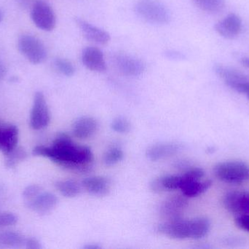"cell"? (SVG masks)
Wrapping results in <instances>:
<instances>
[{
  "label": "cell",
  "instance_id": "obj_1",
  "mask_svg": "<svg viewBox=\"0 0 249 249\" xmlns=\"http://www.w3.org/2000/svg\"><path fill=\"white\" fill-rule=\"evenodd\" d=\"M35 156L48 158L54 163L70 171L86 172L93 168L94 156L90 148L76 144L69 134L60 133L52 146H38L33 149Z\"/></svg>",
  "mask_w": 249,
  "mask_h": 249
},
{
  "label": "cell",
  "instance_id": "obj_2",
  "mask_svg": "<svg viewBox=\"0 0 249 249\" xmlns=\"http://www.w3.org/2000/svg\"><path fill=\"white\" fill-rule=\"evenodd\" d=\"M210 222L206 218L186 220L181 219L166 221L157 228L158 233L171 239H200L210 230Z\"/></svg>",
  "mask_w": 249,
  "mask_h": 249
},
{
  "label": "cell",
  "instance_id": "obj_3",
  "mask_svg": "<svg viewBox=\"0 0 249 249\" xmlns=\"http://www.w3.org/2000/svg\"><path fill=\"white\" fill-rule=\"evenodd\" d=\"M137 16L146 23L163 26L171 20L169 9L158 0H139L135 5Z\"/></svg>",
  "mask_w": 249,
  "mask_h": 249
},
{
  "label": "cell",
  "instance_id": "obj_4",
  "mask_svg": "<svg viewBox=\"0 0 249 249\" xmlns=\"http://www.w3.org/2000/svg\"><path fill=\"white\" fill-rule=\"evenodd\" d=\"M216 178L225 183L241 184L249 181V165L241 161H228L217 164L213 168Z\"/></svg>",
  "mask_w": 249,
  "mask_h": 249
},
{
  "label": "cell",
  "instance_id": "obj_5",
  "mask_svg": "<svg viewBox=\"0 0 249 249\" xmlns=\"http://www.w3.org/2000/svg\"><path fill=\"white\" fill-rule=\"evenodd\" d=\"M18 47L20 52L32 64H41L47 58L46 48L40 39L33 35L20 36Z\"/></svg>",
  "mask_w": 249,
  "mask_h": 249
},
{
  "label": "cell",
  "instance_id": "obj_6",
  "mask_svg": "<svg viewBox=\"0 0 249 249\" xmlns=\"http://www.w3.org/2000/svg\"><path fill=\"white\" fill-rule=\"evenodd\" d=\"M31 17L36 26L46 32L53 30L56 25V16L53 10L48 3L42 0L34 4Z\"/></svg>",
  "mask_w": 249,
  "mask_h": 249
},
{
  "label": "cell",
  "instance_id": "obj_7",
  "mask_svg": "<svg viewBox=\"0 0 249 249\" xmlns=\"http://www.w3.org/2000/svg\"><path fill=\"white\" fill-rule=\"evenodd\" d=\"M51 121V113L45 95L37 92L34 97L30 115V125L35 130H42L48 127Z\"/></svg>",
  "mask_w": 249,
  "mask_h": 249
},
{
  "label": "cell",
  "instance_id": "obj_8",
  "mask_svg": "<svg viewBox=\"0 0 249 249\" xmlns=\"http://www.w3.org/2000/svg\"><path fill=\"white\" fill-rule=\"evenodd\" d=\"M115 64L120 73L127 77H139L146 70L143 61L129 54H118L115 57Z\"/></svg>",
  "mask_w": 249,
  "mask_h": 249
},
{
  "label": "cell",
  "instance_id": "obj_9",
  "mask_svg": "<svg viewBox=\"0 0 249 249\" xmlns=\"http://www.w3.org/2000/svg\"><path fill=\"white\" fill-rule=\"evenodd\" d=\"M223 203L231 213L238 216L249 215V192H230L224 197Z\"/></svg>",
  "mask_w": 249,
  "mask_h": 249
},
{
  "label": "cell",
  "instance_id": "obj_10",
  "mask_svg": "<svg viewBox=\"0 0 249 249\" xmlns=\"http://www.w3.org/2000/svg\"><path fill=\"white\" fill-rule=\"evenodd\" d=\"M187 205V197L184 194L172 196L162 203L160 209V213L167 221L181 219Z\"/></svg>",
  "mask_w": 249,
  "mask_h": 249
},
{
  "label": "cell",
  "instance_id": "obj_11",
  "mask_svg": "<svg viewBox=\"0 0 249 249\" xmlns=\"http://www.w3.org/2000/svg\"><path fill=\"white\" fill-rule=\"evenodd\" d=\"M81 60L83 65L90 71L102 73L107 68L105 55L97 47H86L82 51Z\"/></svg>",
  "mask_w": 249,
  "mask_h": 249
},
{
  "label": "cell",
  "instance_id": "obj_12",
  "mask_svg": "<svg viewBox=\"0 0 249 249\" xmlns=\"http://www.w3.org/2000/svg\"><path fill=\"white\" fill-rule=\"evenodd\" d=\"M76 24L80 29L83 37L90 42L99 45H106L110 41L111 36L109 32L89 23L87 20L77 18Z\"/></svg>",
  "mask_w": 249,
  "mask_h": 249
},
{
  "label": "cell",
  "instance_id": "obj_13",
  "mask_svg": "<svg viewBox=\"0 0 249 249\" xmlns=\"http://www.w3.org/2000/svg\"><path fill=\"white\" fill-rule=\"evenodd\" d=\"M58 202V197L55 194L42 191L32 200L26 201V203L29 209L36 213L47 214L56 207Z\"/></svg>",
  "mask_w": 249,
  "mask_h": 249
},
{
  "label": "cell",
  "instance_id": "obj_14",
  "mask_svg": "<svg viewBox=\"0 0 249 249\" xmlns=\"http://www.w3.org/2000/svg\"><path fill=\"white\" fill-rule=\"evenodd\" d=\"M215 30L218 34L227 39H232L239 35L242 29V20L238 15L231 13L223 20L216 23Z\"/></svg>",
  "mask_w": 249,
  "mask_h": 249
},
{
  "label": "cell",
  "instance_id": "obj_15",
  "mask_svg": "<svg viewBox=\"0 0 249 249\" xmlns=\"http://www.w3.org/2000/svg\"><path fill=\"white\" fill-rule=\"evenodd\" d=\"M182 150V146L177 143H158L146 151V157L152 162L162 160L177 154Z\"/></svg>",
  "mask_w": 249,
  "mask_h": 249
},
{
  "label": "cell",
  "instance_id": "obj_16",
  "mask_svg": "<svg viewBox=\"0 0 249 249\" xmlns=\"http://www.w3.org/2000/svg\"><path fill=\"white\" fill-rule=\"evenodd\" d=\"M99 124L96 118L83 116L77 118L72 125V133L79 139H88L93 137L98 130Z\"/></svg>",
  "mask_w": 249,
  "mask_h": 249
},
{
  "label": "cell",
  "instance_id": "obj_17",
  "mask_svg": "<svg viewBox=\"0 0 249 249\" xmlns=\"http://www.w3.org/2000/svg\"><path fill=\"white\" fill-rule=\"evenodd\" d=\"M18 130L11 124H3L0 126V151L4 154L11 152L18 146Z\"/></svg>",
  "mask_w": 249,
  "mask_h": 249
},
{
  "label": "cell",
  "instance_id": "obj_18",
  "mask_svg": "<svg viewBox=\"0 0 249 249\" xmlns=\"http://www.w3.org/2000/svg\"><path fill=\"white\" fill-rule=\"evenodd\" d=\"M82 187L89 194L96 197L106 196L110 190V181L104 176H90L82 181Z\"/></svg>",
  "mask_w": 249,
  "mask_h": 249
},
{
  "label": "cell",
  "instance_id": "obj_19",
  "mask_svg": "<svg viewBox=\"0 0 249 249\" xmlns=\"http://www.w3.org/2000/svg\"><path fill=\"white\" fill-rule=\"evenodd\" d=\"M214 72L225 81L228 86L249 79V76L241 73L239 70L222 64H216L214 66Z\"/></svg>",
  "mask_w": 249,
  "mask_h": 249
},
{
  "label": "cell",
  "instance_id": "obj_20",
  "mask_svg": "<svg viewBox=\"0 0 249 249\" xmlns=\"http://www.w3.org/2000/svg\"><path fill=\"white\" fill-rule=\"evenodd\" d=\"M212 185V181L211 180L187 181L183 183L180 190L186 197H195L206 192L209 189H210Z\"/></svg>",
  "mask_w": 249,
  "mask_h": 249
},
{
  "label": "cell",
  "instance_id": "obj_21",
  "mask_svg": "<svg viewBox=\"0 0 249 249\" xmlns=\"http://www.w3.org/2000/svg\"><path fill=\"white\" fill-rule=\"evenodd\" d=\"M26 238L14 231H4L0 232V248L19 249L25 247Z\"/></svg>",
  "mask_w": 249,
  "mask_h": 249
},
{
  "label": "cell",
  "instance_id": "obj_22",
  "mask_svg": "<svg viewBox=\"0 0 249 249\" xmlns=\"http://www.w3.org/2000/svg\"><path fill=\"white\" fill-rule=\"evenodd\" d=\"M55 188L67 198L77 197L81 192L82 185L74 180H63L55 183Z\"/></svg>",
  "mask_w": 249,
  "mask_h": 249
},
{
  "label": "cell",
  "instance_id": "obj_23",
  "mask_svg": "<svg viewBox=\"0 0 249 249\" xmlns=\"http://www.w3.org/2000/svg\"><path fill=\"white\" fill-rule=\"evenodd\" d=\"M198 8L209 13H218L225 8V0H192Z\"/></svg>",
  "mask_w": 249,
  "mask_h": 249
},
{
  "label": "cell",
  "instance_id": "obj_24",
  "mask_svg": "<svg viewBox=\"0 0 249 249\" xmlns=\"http://www.w3.org/2000/svg\"><path fill=\"white\" fill-rule=\"evenodd\" d=\"M124 153L121 148L112 146L104 155V162L107 166H114L124 159Z\"/></svg>",
  "mask_w": 249,
  "mask_h": 249
},
{
  "label": "cell",
  "instance_id": "obj_25",
  "mask_svg": "<svg viewBox=\"0 0 249 249\" xmlns=\"http://www.w3.org/2000/svg\"><path fill=\"white\" fill-rule=\"evenodd\" d=\"M27 157V153L22 147H17L6 154L5 165L7 168H14Z\"/></svg>",
  "mask_w": 249,
  "mask_h": 249
},
{
  "label": "cell",
  "instance_id": "obj_26",
  "mask_svg": "<svg viewBox=\"0 0 249 249\" xmlns=\"http://www.w3.org/2000/svg\"><path fill=\"white\" fill-rule=\"evenodd\" d=\"M54 67L61 74L67 77H71L75 73L76 69L74 64L68 59L63 58H55L53 61Z\"/></svg>",
  "mask_w": 249,
  "mask_h": 249
},
{
  "label": "cell",
  "instance_id": "obj_27",
  "mask_svg": "<svg viewBox=\"0 0 249 249\" xmlns=\"http://www.w3.org/2000/svg\"><path fill=\"white\" fill-rule=\"evenodd\" d=\"M111 128L115 133L120 134H126L131 130V124L130 121L124 117H118L111 123Z\"/></svg>",
  "mask_w": 249,
  "mask_h": 249
},
{
  "label": "cell",
  "instance_id": "obj_28",
  "mask_svg": "<svg viewBox=\"0 0 249 249\" xmlns=\"http://www.w3.org/2000/svg\"><path fill=\"white\" fill-rule=\"evenodd\" d=\"M18 222L16 215L9 212H0V228L13 226Z\"/></svg>",
  "mask_w": 249,
  "mask_h": 249
},
{
  "label": "cell",
  "instance_id": "obj_29",
  "mask_svg": "<svg viewBox=\"0 0 249 249\" xmlns=\"http://www.w3.org/2000/svg\"><path fill=\"white\" fill-rule=\"evenodd\" d=\"M42 192V188L38 185H30L23 190V196L26 201L32 200Z\"/></svg>",
  "mask_w": 249,
  "mask_h": 249
},
{
  "label": "cell",
  "instance_id": "obj_30",
  "mask_svg": "<svg viewBox=\"0 0 249 249\" xmlns=\"http://www.w3.org/2000/svg\"><path fill=\"white\" fill-rule=\"evenodd\" d=\"M233 90L236 91L238 93L245 95L249 99V79L244 81L239 82V83H234L229 86Z\"/></svg>",
  "mask_w": 249,
  "mask_h": 249
},
{
  "label": "cell",
  "instance_id": "obj_31",
  "mask_svg": "<svg viewBox=\"0 0 249 249\" xmlns=\"http://www.w3.org/2000/svg\"><path fill=\"white\" fill-rule=\"evenodd\" d=\"M235 225L243 230L249 232V215L238 216L235 219Z\"/></svg>",
  "mask_w": 249,
  "mask_h": 249
},
{
  "label": "cell",
  "instance_id": "obj_32",
  "mask_svg": "<svg viewBox=\"0 0 249 249\" xmlns=\"http://www.w3.org/2000/svg\"><path fill=\"white\" fill-rule=\"evenodd\" d=\"M25 247L29 249H39L42 248L40 243L36 238H27L25 242Z\"/></svg>",
  "mask_w": 249,
  "mask_h": 249
},
{
  "label": "cell",
  "instance_id": "obj_33",
  "mask_svg": "<svg viewBox=\"0 0 249 249\" xmlns=\"http://www.w3.org/2000/svg\"><path fill=\"white\" fill-rule=\"evenodd\" d=\"M166 57L168 58H171V59H181V58H183L182 54L176 52V51H168L166 53Z\"/></svg>",
  "mask_w": 249,
  "mask_h": 249
},
{
  "label": "cell",
  "instance_id": "obj_34",
  "mask_svg": "<svg viewBox=\"0 0 249 249\" xmlns=\"http://www.w3.org/2000/svg\"><path fill=\"white\" fill-rule=\"evenodd\" d=\"M6 73H7V70H6L5 66L0 61V81L3 80L4 76H6Z\"/></svg>",
  "mask_w": 249,
  "mask_h": 249
},
{
  "label": "cell",
  "instance_id": "obj_35",
  "mask_svg": "<svg viewBox=\"0 0 249 249\" xmlns=\"http://www.w3.org/2000/svg\"><path fill=\"white\" fill-rule=\"evenodd\" d=\"M241 62L243 65L249 68V57H244V58H241Z\"/></svg>",
  "mask_w": 249,
  "mask_h": 249
},
{
  "label": "cell",
  "instance_id": "obj_36",
  "mask_svg": "<svg viewBox=\"0 0 249 249\" xmlns=\"http://www.w3.org/2000/svg\"><path fill=\"white\" fill-rule=\"evenodd\" d=\"M101 247L99 246L96 245V244H87V245L83 247V249H99Z\"/></svg>",
  "mask_w": 249,
  "mask_h": 249
},
{
  "label": "cell",
  "instance_id": "obj_37",
  "mask_svg": "<svg viewBox=\"0 0 249 249\" xmlns=\"http://www.w3.org/2000/svg\"><path fill=\"white\" fill-rule=\"evenodd\" d=\"M3 18H4V15H3L2 11L0 10V23L2 21Z\"/></svg>",
  "mask_w": 249,
  "mask_h": 249
},
{
  "label": "cell",
  "instance_id": "obj_38",
  "mask_svg": "<svg viewBox=\"0 0 249 249\" xmlns=\"http://www.w3.org/2000/svg\"><path fill=\"white\" fill-rule=\"evenodd\" d=\"M4 124V123L1 122V121H0V126L2 125V124Z\"/></svg>",
  "mask_w": 249,
  "mask_h": 249
}]
</instances>
